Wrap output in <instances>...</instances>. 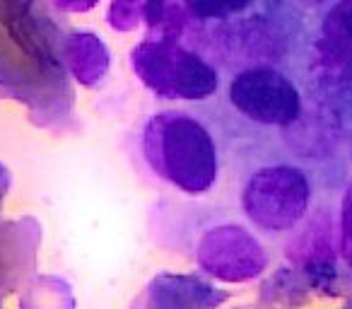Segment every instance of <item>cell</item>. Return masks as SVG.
I'll list each match as a JSON object with an SVG mask.
<instances>
[{
  "instance_id": "11",
  "label": "cell",
  "mask_w": 352,
  "mask_h": 309,
  "mask_svg": "<svg viewBox=\"0 0 352 309\" xmlns=\"http://www.w3.org/2000/svg\"><path fill=\"white\" fill-rule=\"evenodd\" d=\"M150 0H111L107 12V22L116 32H133L145 25Z\"/></svg>"
},
{
  "instance_id": "9",
  "label": "cell",
  "mask_w": 352,
  "mask_h": 309,
  "mask_svg": "<svg viewBox=\"0 0 352 309\" xmlns=\"http://www.w3.org/2000/svg\"><path fill=\"white\" fill-rule=\"evenodd\" d=\"M20 309H75V299L65 280L36 275L22 290Z\"/></svg>"
},
{
  "instance_id": "7",
  "label": "cell",
  "mask_w": 352,
  "mask_h": 309,
  "mask_svg": "<svg viewBox=\"0 0 352 309\" xmlns=\"http://www.w3.org/2000/svg\"><path fill=\"white\" fill-rule=\"evenodd\" d=\"M60 58L68 73L82 87H97L104 83L111 65V54L104 39L94 32H68L60 39Z\"/></svg>"
},
{
  "instance_id": "5",
  "label": "cell",
  "mask_w": 352,
  "mask_h": 309,
  "mask_svg": "<svg viewBox=\"0 0 352 309\" xmlns=\"http://www.w3.org/2000/svg\"><path fill=\"white\" fill-rule=\"evenodd\" d=\"M196 261L203 273L225 283H246L268 268L263 244L241 225H217L201 237Z\"/></svg>"
},
{
  "instance_id": "13",
  "label": "cell",
  "mask_w": 352,
  "mask_h": 309,
  "mask_svg": "<svg viewBox=\"0 0 352 309\" xmlns=\"http://www.w3.org/2000/svg\"><path fill=\"white\" fill-rule=\"evenodd\" d=\"M51 3L60 12H87L97 6L99 0H51Z\"/></svg>"
},
{
  "instance_id": "15",
  "label": "cell",
  "mask_w": 352,
  "mask_h": 309,
  "mask_svg": "<svg viewBox=\"0 0 352 309\" xmlns=\"http://www.w3.org/2000/svg\"><path fill=\"white\" fill-rule=\"evenodd\" d=\"M345 309H352V299H350V302L345 304Z\"/></svg>"
},
{
  "instance_id": "14",
  "label": "cell",
  "mask_w": 352,
  "mask_h": 309,
  "mask_svg": "<svg viewBox=\"0 0 352 309\" xmlns=\"http://www.w3.org/2000/svg\"><path fill=\"white\" fill-rule=\"evenodd\" d=\"M8 189H10V174H8L6 164H0V203H3V198H6Z\"/></svg>"
},
{
  "instance_id": "3",
  "label": "cell",
  "mask_w": 352,
  "mask_h": 309,
  "mask_svg": "<svg viewBox=\"0 0 352 309\" xmlns=\"http://www.w3.org/2000/svg\"><path fill=\"white\" fill-rule=\"evenodd\" d=\"M311 203V182L294 164H268L244 184L241 208L258 230L270 235L292 232Z\"/></svg>"
},
{
  "instance_id": "6",
  "label": "cell",
  "mask_w": 352,
  "mask_h": 309,
  "mask_svg": "<svg viewBox=\"0 0 352 309\" xmlns=\"http://www.w3.org/2000/svg\"><path fill=\"white\" fill-rule=\"evenodd\" d=\"M230 292L201 275L160 273L135 297L131 309H220Z\"/></svg>"
},
{
  "instance_id": "1",
  "label": "cell",
  "mask_w": 352,
  "mask_h": 309,
  "mask_svg": "<svg viewBox=\"0 0 352 309\" xmlns=\"http://www.w3.org/2000/svg\"><path fill=\"white\" fill-rule=\"evenodd\" d=\"M147 167L186 196H203L220 177V147L201 118L186 111H160L142 128Z\"/></svg>"
},
{
  "instance_id": "10",
  "label": "cell",
  "mask_w": 352,
  "mask_h": 309,
  "mask_svg": "<svg viewBox=\"0 0 352 309\" xmlns=\"http://www.w3.org/2000/svg\"><path fill=\"white\" fill-rule=\"evenodd\" d=\"M182 6L193 20H230L249 10L254 0H182Z\"/></svg>"
},
{
  "instance_id": "12",
  "label": "cell",
  "mask_w": 352,
  "mask_h": 309,
  "mask_svg": "<svg viewBox=\"0 0 352 309\" xmlns=\"http://www.w3.org/2000/svg\"><path fill=\"white\" fill-rule=\"evenodd\" d=\"M340 254L352 268V187L347 189L340 206Z\"/></svg>"
},
{
  "instance_id": "8",
  "label": "cell",
  "mask_w": 352,
  "mask_h": 309,
  "mask_svg": "<svg viewBox=\"0 0 352 309\" xmlns=\"http://www.w3.org/2000/svg\"><path fill=\"white\" fill-rule=\"evenodd\" d=\"M318 46L328 61L352 70V0H336L326 10Z\"/></svg>"
},
{
  "instance_id": "2",
  "label": "cell",
  "mask_w": 352,
  "mask_h": 309,
  "mask_svg": "<svg viewBox=\"0 0 352 309\" xmlns=\"http://www.w3.org/2000/svg\"><path fill=\"white\" fill-rule=\"evenodd\" d=\"M135 78L162 99L206 102L220 87V73L176 36H147L131 51Z\"/></svg>"
},
{
  "instance_id": "4",
  "label": "cell",
  "mask_w": 352,
  "mask_h": 309,
  "mask_svg": "<svg viewBox=\"0 0 352 309\" xmlns=\"http://www.w3.org/2000/svg\"><path fill=\"white\" fill-rule=\"evenodd\" d=\"M230 104L261 126L285 128L302 116V94L297 85L273 65H251L236 73L227 87Z\"/></svg>"
}]
</instances>
